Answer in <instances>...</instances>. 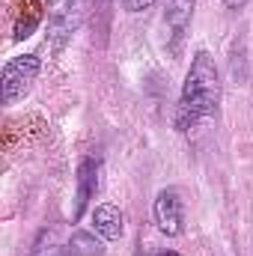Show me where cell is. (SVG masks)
<instances>
[{"instance_id":"cell-1","label":"cell","mask_w":253,"mask_h":256,"mask_svg":"<svg viewBox=\"0 0 253 256\" xmlns=\"http://www.w3.org/2000/svg\"><path fill=\"white\" fill-rule=\"evenodd\" d=\"M218 108H220V68L206 48H200L194 51L188 74L182 80V92L173 110V128L179 134H188L190 128L212 120Z\"/></svg>"},{"instance_id":"cell-2","label":"cell","mask_w":253,"mask_h":256,"mask_svg":"<svg viewBox=\"0 0 253 256\" xmlns=\"http://www.w3.org/2000/svg\"><path fill=\"white\" fill-rule=\"evenodd\" d=\"M39 72H42V57H39V54H18V57L6 60L3 74H0L3 104H6V108L18 104V102L30 92V86H33V80L39 78Z\"/></svg>"},{"instance_id":"cell-3","label":"cell","mask_w":253,"mask_h":256,"mask_svg":"<svg viewBox=\"0 0 253 256\" xmlns=\"http://www.w3.org/2000/svg\"><path fill=\"white\" fill-rule=\"evenodd\" d=\"M86 3L90 0H54L51 18H48V45L54 54H60L68 39L80 30L86 18Z\"/></svg>"},{"instance_id":"cell-4","label":"cell","mask_w":253,"mask_h":256,"mask_svg":"<svg viewBox=\"0 0 253 256\" xmlns=\"http://www.w3.org/2000/svg\"><path fill=\"white\" fill-rule=\"evenodd\" d=\"M194 6L196 0H167L164 3V45L173 60H179L185 51L190 21H194Z\"/></svg>"},{"instance_id":"cell-5","label":"cell","mask_w":253,"mask_h":256,"mask_svg":"<svg viewBox=\"0 0 253 256\" xmlns=\"http://www.w3.org/2000/svg\"><path fill=\"white\" fill-rule=\"evenodd\" d=\"M152 220H155L158 232L167 238H176L185 232V202H182V194L176 188H161L155 194Z\"/></svg>"},{"instance_id":"cell-6","label":"cell","mask_w":253,"mask_h":256,"mask_svg":"<svg viewBox=\"0 0 253 256\" xmlns=\"http://www.w3.org/2000/svg\"><path fill=\"white\" fill-rule=\"evenodd\" d=\"M98 173H102V161H98V158L84 155V158L78 161V176H74V214H72L74 220L84 218L90 200L98 191Z\"/></svg>"},{"instance_id":"cell-7","label":"cell","mask_w":253,"mask_h":256,"mask_svg":"<svg viewBox=\"0 0 253 256\" xmlns=\"http://www.w3.org/2000/svg\"><path fill=\"white\" fill-rule=\"evenodd\" d=\"M92 230L104 242H120L122 232H126V214L114 202H102V206L92 208Z\"/></svg>"},{"instance_id":"cell-8","label":"cell","mask_w":253,"mask_h":256,"mask_svg":"<svg viewBox=\"0 0 253 256\" xmlns=\"http://www.w3.org/2000/svg\"><path fill=\"white\" fill-rule=\"evenodd\" d=\"M98 232H86V230H74L72 242H68V254L72 256H104V238H96Z\"/></svg>"},{"instance_id":"cell-9","label":"cell","mask_w":253,"mask_h":256,"mask_svg":"<svg viewBox=\"0 0 253 256\" xmlns=\"http://www.w3.org/2000/svg\"><path fill=\"white\" fill-rule=\"evenodd\" d=\"M30 256H72V254H68V248L60 244V238H57L54 230H39Z\"/></svg>"},{"instance_id":"cell-10","label":"cell","mask_w":253,"mask_h":256,"mask_svg":"<svg viewBox=\"0 0 253 256\" xmlns=\"http://www.w3.org/2000/svg\"><path fill=\"white\" fill-rule=\"evenodd\" d=\"M36 24H39V12H33L30 18H21L18 24H15V33H12V39L15 42H21V39H27L33 30H36Z\"/></svg>"},{"instance_id":"cell-11","label":"cell","mask_w":253,"mask_h":256,"mask_svg":"<svg viewBox=\"0 0 253 256\" xmlns=\"http://www.w3.org/2000/svg\"><path fill=\"white\" fill-rule=\"evenodd\" d=\"M122 3H126L128 12H146V9L155 6V0H122Z\"/></svg>"},{"instance_id":"cell-12","label":"cell","mask_w":253,"mask_h":256,"mask_svg":"<svg viewBox=\"0 0 253 256\" xmlns=\"http://www.w3.org/2000/svg\"><path fill=\"white\" fill-rule=\"evenodd\" d=\"M220 3H224L230 12H242V9H248V3H250V0H220Z\"/></svg>"},{"instance_id":"cell-13","label":"cell","mask_w":253,"mask_h":256,"mask_svg":"<svg viewBox=\"0 0 253 256\" xmlns=\"http://www.w3.org/2000/svg\"><path fill=\"white\" fill-rule=\"evenodd\" d=\"M149 256H182V254H176V250H155V254H149Z\"/></svg>"}]
</instances>
